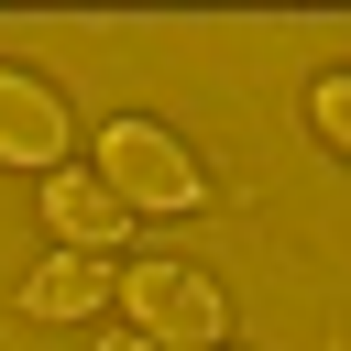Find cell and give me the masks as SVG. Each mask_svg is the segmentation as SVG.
<instances>
[{"mask_svg":"<svg viewBox=\"0 0 351 351\" xmlns=\"http://www.w3.org/2000/svg\"><path fill=\"white\" fill-rule=\"evenodd\" d=\"M121 307L154 351H219V318H230L197 263H121Z\"/></svg>","mask_w":351,"mask_h":351,"instance_id":"7a4b0ae2","label":"cell"},{"mask_svg":"<svg viewBox=\"0 0 351 351\" xmlns=\"http://www.w3.org/2000/svg\"><path fill=\"white\" fill-rule=\"evenodd\" d=\"M22 307H33V318H99V307H110V263H99V252H55V263L22 285Z\"/></svg>","mask_w":351,"mask_h":351,"instance_id":"5b68a950","label":"cell"},{"mask_svg":"<svg viewBox=\"0 0 351 351\" xmlns=\"http://www.w3.org/2000/svg\"><path fill=\"white\" fill-rule=\"evenodd\" d=\"M88 176H99V186H110V197H121L132 219H143V208H197V197H208L197 154H186L176 132H154V121H110V132H99V165H88Z\"/></svg>","mask_w":351,"mask_h":351,"instance_id":"6da1fadb","label":"cell"},{"mask_svg":"<svg viewBox=\"0 0 351 351\" xmlns=\"http://www.w3.org/2000/svg\"><path fill=\"white\" fill-rule=\"evenodd\" d=\"M66 154V99L22 66H0V165H55Z\"/></svg>","mask_w":351,"mask_h":351,"instance_id":"3957f363","label":"cell"},{"mask_svg":"<svg viewBox=\"0 0 351 351\" xmlns=\"http://www.w3.org/2000/svg\"><path fill=\"white\" fill-rule=\"evenodd\" d=\"M44 219L66 230V252H110V241L132 230V208H121L99 176H44Z\"/></svg>","mask_w":351,"mask_h":351,"instance_id":"277c9868","label":"cell"},{"mask_svg":"<svg viewBox=\"0 0 351 351\" xmlns=\"http://www.w3.org/2000/svg\"><path fill=\"white\" fill-rule=\"evenodd\" d=\"M110 351H154V340H110Z\"/></svg>","mask_w":351,"mask_h":351,"instance_id":"52a82bcc","label":"cell"},{"mask_svg":"<svg viewBox=\"0 0 351 351\" xmlns=\"http://www.w3.org/2000/svg\"><path fill=\"white\" fill-rule=\"evenodd\" d=\"M307 110H318V132L351 154V77H318V88H307Z\"/></svg>","mask_w":351,"mask_h":351,"instance_id":"8992f818","label":"cell"}]
</instances>
